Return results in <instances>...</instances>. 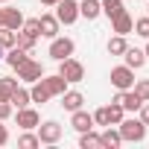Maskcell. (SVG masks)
Listing matches in <instances>:
<instances>
[{"label": "cell", "mask_w": 149, "mask_h": 149, "mask_svg": "<svg viewBox=\"0 0 149 149\" xmlns=\"http://www.w3.org/2000/svg\"><path fill=\"white\" fill-rule=\"evenodd\" d=\"M117 129H120L123 143H140V140L146 137V126H143L140 117H123V123H120Z\"/></svg>", "instance_id": "cell-1"}, {"label": "cell", "mask_w": 149, "mask_h": 149, "mask_svg": "<svg viewBox=\"0 0 149 149\" xmlns=\"http://www.w3.org/2000/svg\"><path fill=\"white\" fill-rule=\"evenodd\" d=\"M58 73L70 82V85H79L82 79H85V64L79 61V58H73V56H67V58H61L58 61Z\"/></svg>", "instance_id": "cell-2"}, {"label": "cell", "mask_w": 149, "mask_h": 149, "mask_svg": "<svg viewBox=\"0 0 149 149\" xmlns=\"http://www.w3.org/2000/svg\"><path fill=\"white\" fill-rule=\"evenodd\" d=\"M53 15H56L58 24H64V26L76 24V21H79V0H58Z\"/></svg>", "instance_id": "cell-3"}, {"label": "cell", "mask_w": 149, "mask_h": 149, "mask_svg": "<svg viewBox=\"0 0 149 149\" xmlns=\"http://www.w3.org/2000/svg\"><path fill=\"white\" fill-rule=\"evenodd\" d=\"M35 129H38V132H35V134H38V140H41V143H47V146H56V143L61 140V132H64V129H61V123H56V120H44V123H38Z\"/></svg>", "instance_id": "cell-4"}, {"label": "cell", "mask_w": 149, "mask_h": 149, "mask_svg": "<svg viewBox=\"0 0 149 149\" xmlns=\"http://www.w3.org/2000/svg\"><path fill=\"white\" fill-rule=\"evenodd\" d=\"M73 50H76V44H73V38H64V35H56V38H50V58L53 61H61V58H67V56H73Z\"/></svg>", "instance_id": "cell-5"}, {"label": "cell", "mask_w": 149, "mask_h": 149, "mask_svg": "<svg viewBox=\"0 0 149 149\" xmlns=\"http://www.w3.org/2000/svg\"><path fill=\"white\" fill-rule=\"evenodd\" d=\"M18 70V82H38L41 76H44V67H41V61H35V58H26L21 67H15Z\"/></svg>", "instance_id": "cell-6"}, {"label": "cell", "mask_w": 149, "mask_h": 149, "mask_svg": "<svg viewBox=\"0 0 149 149\" xmlns=\"http://www.w3.org/2000/svg\"><path fill=\"white\" fill-rule=\"evenodd\" d=\"M111 85L117 91H129L134 85V70L129 64H120V67H111Z\"/></svg>", "instance_id": "cell-7"}, {"label": "cell", "mask_w": 149, "mask_h": 149, "mask_svg": "<svg viewBox=\"0 0 149 149\" xmlns=\"http://www.w3.org/2000/svg\"><path fill=\"white\" fill-rule=\"evenodd\" d=\"M111 102H120L123 105V111H129V114H137L140 111V105H143V100L129 88V91H117V97L111 100Z\"/></svg>", "instance_id": "cell-8"}, {"label": "cell", "mask_w": 149, "mask_h": 149, "mask_svg": "<svg viewBox=\"0 0 149 149\" xmlns=\"http://www.w3.org/2000/svg\"><path fill=\"white\" fill-rule=\"evenodd\" d=\"M15 120H18V126H21L24 132H29V129H35V126L41 123V117H38V111H35V108H29V105H24V108H18V114H15Z\"/></svg>", "instance_id": "cell-9"}, {"label": "cell", "mask_w": 149, "mask_h": 149, "mask_svg": "<svg viewBox=\"0 0 149 149\" xmlns=\"http://www.w3.org/2000/svg\"><path fill=\"white\" fill-rule=\"evenodd\" d=\"M70 126L76 129L79 134H82V132H91V129H94V114H88V111H82V108L70 111Z\"/></svg>", "instance_id": "cell-10"}, {"label": "cell", "mask_w": 149, "mask_h": 149, "mask_svg": "<svg viewBox=\"0 0 149 149\" xmlns=\"http://www.w3.org/2000/svg\"><path fill=\"white\" fill-rule=\"evenodd\" d=\"M132 26H134V18L123 9L120 15H114L111 18V29H114V35H129L132 32Z\"/></svg>", "instance_id": "cell-11"}, {"label": "cell", "mask_w": 149, "mask_h": 149, "mask_svg": "<svg viewBox=\"0 0 149 149\" xmlns=\"http://www.w3.org/2000/svg\"><path fill=\"white\" fill-rule=\"evenodd\" d=\"M44 79V85H47V91H50V97H61L64 91H67V79L61 76V73H53V76H41Z\"/></svg>", "instance_id": "cell-12"}, {"label": "cell", "mask_w": 149, "mask_h": 149, "mask_svg": "<svg viewBox=\"0 0 149 149\" xmlns=\"http://www.w3.org/2000/svg\"><path fill=\"white\" fill-rule=\"evenodd\" d=\"M38 24H41V35H44V38H56V35H58V26H61V24H58V18H56L53 12H44V15L38 18Z\"/></svg>", "instance_id": "cell-13"}, {"label": "cell", "mask_w": 149, "mask_h": 149, "mask_svg": "<svg viewBox=\"0 0 149 149\" xmlns=\"http://www.w3.org/2000/svg\"><path fill=\"white\" fill-rule=\"evenodd\" d=\"M3 26H9V29H21L24 26V12L21 9H15V6H3Z\"/></svg>", "instance_id": "cell-14"}, {"label": "cell", "mask_w": 149, "mask_h": 149, "mask_svg": "<svg viewBox=\"0 0 149 149\" xmlns=\"http://www.w3.org/2000/svg\"><path fill=\"white\" fill-rule=\"evenodd\" d=\"M100 140H102V149H120L123 146V137H120L117 126H105V132L100 134Z\"/></svg>", "instance_id": "cell-15"}, {"label": "cell", "mask_w": 149, "mask_h": 149, "mask_svg": "<svg viewBox=\"0 0 149 149\" xmlns=\"http://www.w3.org/2000/svg\"><path fill=\"white\" fill-rule=\"evenodd\" d=\"M82 102H85L82 91H64L61 94V108L64 111H76V108H82Z\"/></svg>", "instance_id": "cell-16"}, {"label": "cell", "mask_w": 149, "mask_h": 149, "mask_svg": "<svg viewBox=\"0 0 149 149\" xmlns=\"http://www.w3.org/2000/svg\"><path fill=\"white\" fill-rule=\"evenodd\" d=\"M100 15H102V6H100V0H79V18L97 21Z\"/></svg>", "instance_id": "cell-17"}, {"label": "cell", "mask_w": 149, "mask_h": 149, "mask_svg": "<svg viewBox=\"0 0 149 149\" xmlns=\"http://www.w3.org/2000/svg\"><path fill=\"white\" fill-rule=\"evenodd\" d=\"M123 58H126V64H129L132 70H140V67L146 64V53H143V50H137V47H126Z\"/></svg>", "instance_id": "cell-18"}, {"label": "cell", "mask_w": 149, "mask_h": 149, "mask_svg": "<svg viewBox=\"0 0 149 149\" xmlns=\"http://www.w3.org/2000/svg\"><path fill=\"white\" fill-rule=\"evenodd\" d=\"M3 58H6V64L15 70V67H21V64L29 58V53H26V50H21V47L15 44V47H9V50H6V56H3Z\"/></svg>", "instance_id": "cell-19"}, {"label": "cell", "mask_w": 149, "mask_h": 149, "mask_svg": "<svg viewBox=\"0 0 149 149\" xmlns=\"http://www.w3.org/2000/svg\"><path fill=\"white\" fill-rule=\"evenodd\" d=\"M29 100L32 102H47L50 100V91H47V85H44V79H38V82H32V88H29Z\"/></svg>", "instance_id": "cell-20"}, {"label": "cell", "mask_w": 149, "mask_h": 149, "mask_svg": "<svg viewBox=\"0 0 149 149\" xmlns=\"http://www.w3.org/2000/svg\"><path fill=\"white\" fill-rule=\"evenodd\" d=\"M79 149H102V140H100V134L91 129V132H82L79 134Z\"/></svg>", "instance_id": "cell-21"}, {"label": "cell", "mask_w": 149, "mask_h": 149, "mask_svg": "<svg viewBox=\"0 0 149 149\" xmlns=\"http://www.w3.org/2000/svg\"><path fill=\"white\" fill-rule=\"evenodd\" d=\"M9 102H12V108H15V111H18V108H24V105H29V102H32V100H29V91H26V88H21V85H18V88H15V94H12V97H9Z\"/></svg>", "instance_id": "cell-22"}, {"label": "cell", "mask_w": 149, "mask_h": 149, "mask_svg": "<svg viewBox=\"0 0 149 149\" xmlns=\"http://www.w3.org/2000/svg\"><path fill=\"white\" fill-rule=\"evenodd\" d=\"M126 35H114V38H108V56H123L126 53Z\"/></svg>", "instance_id": "cell-23"}, {"label": "cell", "mask_w": 149, "mask_h": 149, "mask_svg": "<svg viewBox=\"0 0 149 149\" xmlns=\"http://www.w3.org/2000/svg\"><path fill=\"white\" fill-rule=\"evenodd\" d=\"M100 6H102V15H108V18H114V15H120L126 9L123 0H100Z\"/></svg>", "instance_id": "cell-24"}, {"label": "cell", "mask_w": 149, "mask_h": 149, "mask_svg": "<svg viewBox=\"0 0 149 149\" xmlns=\"http://www.w3.org/2000/svg\"><path fill=\"white\" fill-rule=\"evenodd\" d=\"M15 88H18V79L3 76V79H0V100H6V102H9V97L15 94Z\"/></svg>", "instance_id": "cell-25"}, {"label": "cell", "mask_w": 149, "mask_h": 149, "mask_svg": "<svg viewBox=\"0 0 149 149\" xmlns=\"http://www.w3.org/2000/svg\"><path fill=\"white\" fill-rule=\"evenodd\" d=\"M35 41H38V38H32V35H26V32H21V29L15 32V44H18L21 50H26V53L35 50Z\"/></svg>", "instance_id": "cell-26"}, {"label": "cell", "mask_w": 149, "mask_h": 149, "mask_svg": "<svg viewBox=\"0 0 149 149\" xmlns=\"http://www.w3.org/2000/svg\"><path fill=\"white\" fill-rule=\"evenodd\" d=\"M123 117H126L123 105H120V102H111V105H108V123H111V126H120Z\"/></svg>", "instance_id": "cell-27"}, {"label": "cell", "mask_w": 149, "mask_h": 149, "mask_svg": "<svg viewBox=\"0 0 149 149\" xmlns=\"http://www.w3.org/2000/svg\"><path fill=\"white\" fill-rule=\"evenodd\" d=\"M18 146H21V149H35V146H41V140H38V134H32V129H29V132H24V134L18 137Z\"/></svg>", "instance_id": "cell-28"}, {"label": "cell", "mask_w": 149, "mask_h": 149, "mask_svg": "<svg viewBox=\"0 0 149 149\" xmlns=\"http://www.w3.org/2000/svg\"><path fill=\"white\" fill-rule=\"evenodd\" d=\"M21 32H26V35H32V38H41V24H38V18H29V21H24Z\"/></svg>", "instance_id": "cell-29"}, {"label": "cell", "mask_w": 149, "mask_h": 149, "mask_svg": "<svg viewBox=\"0 0 149 149\" xmlns=\"http://www.w3.org/2000/svg\"><path fill=\"white\" fill-rule=\"evenodd\" d=\"M0 47H3V50L15 47V29H9V26H0Z\"/></svg>", "instance_id": "cell-30"}, {"label": "cell", "mask_w": 149, "mask_h": 149, "mask_svg": "<svg viewBox=\"0 0 149 149\" xmlns=\"http://www.w3.org/2000/svg\"><path fill=\"white\" fill-rule=\"evenodd\" d=\"M132 91H134L143 102H149V79H137V82L132 85Z\"/></svg>", "instance_id": "cell-31"}, {"label": "cell", "mask_w": 149, "mask_h": 149, "mask_svg": "<svg viewBox=\"0 0 149 149\" xmlns=\"http://www.w3.org/2000/svg\"><path fill=\"white\" fill-rule=\"evenodd\" d=\"M132 32H137L140 38H149V15H146V18H137L134 26H132Z\"/></svg>", "instance_id": "cell-32"}, {"label": "cell", "mask_w": 149, "mask_h": 149, "mask_svg": "<svg viewBox=\"0 0 149 149\" xmlns=\"http://www.w3.org/2000/svg\"><path fill=\"white\" fill-rule=\"evenodd\" d=\"M94 123H97V126H102V129H105V126H111V123H108V105L94 111Z\"/></svg>", "instance_id": "cell-33"}, {"label": "cell", "mask_w": 149, "mask_h": 149, "mask_svg": "<svg viewBox=\"0 0 149 149\" xmlns=\"http://www.w3.org/2000/svg\"><path fill=\"white\" fill-rule=\"evenodd\" d=\"M12 111H15V108H12V102L0 100V120H9V117H12Z\"/></svg>", "instance_id": "cell-34"}, {"label": "cell", "mask_w": 149, "mask_h": 149, "mask_svg": "<svg viewBox=\"0 0 149 149\" xmlns=\"http://www.w3.org/2000/svg\"><path fill=\"white\" fill-rule=\"evenodd\" d=\"M137 117H140V120H143V126L149 129V102H143V105H140V111H137Z\"/></svg>", "instance_id": "cell-35"}, {"label": "cell", "mask_w": 149, "mask_h": 149, "mask_svg": "<svg viewBox=\"0 0 149 149\" xmlns=\"http://www.w3.org/2000/svg\"><path fill=\"white\" fill-rule=\"evenodd\" d=\"M9 143V129L3 126V120H0V146H6Z\"/></svg>", "instance_id": "cell-36"}, {"label": "cell", "mask_w": 149, "mask_h": 149, "mask_svg": "<svg viewBox=\"0 0 149 149\" xmlns=\"http://www.w3.org/2000/svg\"><path fill=\"white\" fill-rule=\"evenodd\" d=\"M58 0H41V6H56Z\"/></svg>", "instance_id": "cell-37"}, {"label": "cell", "mask_w": 149, "mask_h": 149, "mask_svg": "<svg viewBox=\"0 0 149 149\" xmlns=\"http://www.w3.org/2000/svg\"><path fill=\"white\" fill-rule=\"evenodd\" d=\"M143 53H146V58H149V38H146V50H143Z\"/></svg>", "instance_id": "cell-38"}, {"label": "cell", "mask_w": 149, "mask_h": 149, "mask_svg": "<svg viewBox=\"0 0 149 149\" xmlns=\"http://www.w3.org/2000/svg\"><path fill=\"white\" fill-rule=\"evenodd\" d=\"M0 26H3V9H0Z\"/></svg>", "instance_id": "cell-39"}, {"label": "cell", "mask_w": 149, "mask_h": 149, "mask_svg": "<svg viewBox=\"0 0 149 149\" xmlns=\"http://www.w3.org/2000/svg\"><path fill=\"white\" fill-rule=\"evenodd\" d=\"M3 56H6V50H3V47H0V58H3Z\"/></svg>", "instance_id": "cell-40"}, {"label": "cell", "mask_w": 149, "mask_h": 149, "mask_svg": "<svg viewBox=\"0 0 149 149\" xmlns=\"http://www.w3.org/2000/svg\"><path fill=\"white\" fill-rule=\"evenodd\" d=\"M146 15H149V0H146Z\"/></svg>", "instance_id": "cell-41"}, {"label": "cell", "mask_w": 149, "mask_h": 149, "mask_svg": "<svg viewBox=\"0 0 149 149\" xmlns=\"http://www.w3.org/2000/svg\"><path fill=\"white\" fill-rule=\"evenodd\" d=\"M0 3H9V0H0Z\"/></svg>", "instance_id": "cell-42"}]
</instances>
